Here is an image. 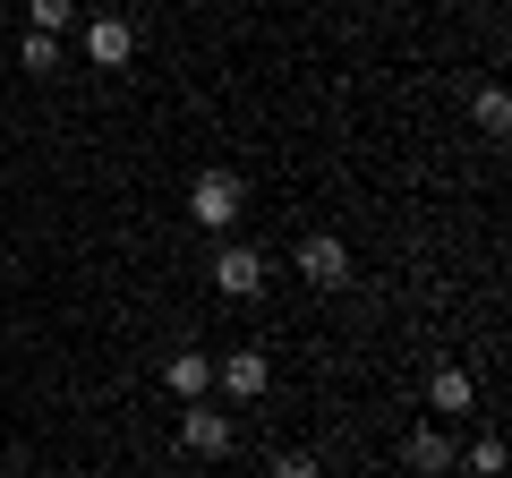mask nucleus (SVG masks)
Wrapping results in <instances>:
<instances>
[{"mask_svg": "<svg viewBox=\"0 0 512 478\" xmlns=\"http://www.w3.org/2000/svg\"><path fill=\"white\" fill-rule=\"evenodd\" d=\"M299 282H316V291H342L350 282V248L333 231H308L299 239Z\"/></svg>", "mask_w": 512, "mask_h": 478, "instance_id": "7ed1b4c3", "label": "nucleus"}, {"mask_svg": "<svg viewBox=\"0 0 512 478\" xmlns=\"http://www.w3.org/2000/svg\"><path fill=\"white\" fill-rule=\"evenodd\" d=\"M214 291L222 299H256L265 291V257H256L248 239H231V231H222V248H214Z\"/></svg>", "mask_w": 512, "mask_h": 478, "instance_id": "f03ea898", "label": "nucleus"}, {"mask_svg": "<svg viewBox=\"0 0 512 478\" xmlns=\"http://www.w3.org/2000/svg\"><path fill=\"white\" fill-rule=\"evenodd\" d=\"M478 129H487V137H504V129H512V94H504V86L478 94Z\"/></svg>", "mask_w": 512, "mask_h": 478, "instance_id": "9b49d317", "label": "nucleus"}, {"mask_svg": "<svg viewBox=\"0 0 512 478\" xmlns=\"http://www.w3.org/2000/svg\"><path fill=\"white\" fill-rule=\"evenodd\" d=\"M427 402H436V419H470V402H478L470 368H436V385H427Z\"/></svg>", "mask_w": 512, "mask_h": 478, "instance_id": "0eeeda50", "label": "nucleus"}, {"mask_svg": "<svg viewBox=\"0 0 512 478\" xmlns=\"http://www.w3.org/2000/svg\"><path fill=\"white\" fill-rule=\"evenodd\" d=\"M470 470H478V478H495V470H504V444H495V436H487V444H470Z\"/></svg>", "mask_w": 512, "mask_h": 478, "instance_id": "ddd939ff", "label": "nucleus"}, {"mask_svg": "<svg viewBox=\"0 0 512 478\" xmlns=\"http://www.w3.org/2000/svg\"><path fill=\"white\" fill-rule=\"evenodd\" d=\"M26 18H35V35H60L77 18V0H26Z\"/></svg>", "mask_w": 512, "mask_h": 478, "instance_id": "f8f14e48", "label": "nucleus"}, {"mask_svg": "<svg viewBox=\"0 0 512 478\" xmlns=\"http://www.w3.org/2000/svg\"><path fill=\"white\" fill-rule=\"evenodd\" d=\"M128 52H137V26L128 18H94L86 26V60L94 69H128Z\"/></svg>", "mask_w": 512, "mask_h": 478, "instance_id": "423d86ee", "label": "nucleus"}, {"mask_svg": "<svg viewBox=\"0 0 512 478\" xmlns=\"http://www.w3.org/2000/svg\"><path fill=\"white\" fill-rule=\"evenodd\" d=\"M239 214H248V180L239 171H197L188 180V222L197 231H239Z\"/></svg>", "mask_w": 512, "mask_h": 478, "instance_id": "f257e3e1", "label": "nucleus"}, {"mask_svg": "<svg viewBox=\"0 0 512 478\" xmlns=\"http://www.w3.org/2000/svg\"><path fill=\"white\" fill-rule=\"evenodd\" d=\"M163 385L180 393V402H197V393L214 385V359H205V350H180V359H171V368H163Z\"/></svg>", "mask_w": 512, "mask_h": 478, "instance_id": "6e6552de", "label": "nucleus"}, {"mask_svg": "<svg viewBox=\"0 0 512 478\" xmlns=\"http://www.w3.org/2000/svg\"><path fill=\"white\" fill-rule=\"evenodd\" d=\"M214 385L231 393V402H256V393L274 385V359H265V350H231V359H214Z\"/></svg>", "mask_w": 512, "mask_h": 478, "instance_id": "39448f33", "label": "nucleus"}, {"mask_svg": "<svg viewBox=\"0 0 512 478\" xmlns=\"http://www.w3.org/2000/svg\"><path fill=\"white\" fill-rule=\"evenodd\" d=\"M180 453L222 461V453H231V410H205V393H197V402H188V419H180Z\"/></svg>", "mask_w": 512, "mask_h": 478, "instance_id": "20e7f679", "label": "nucleus"}, {"mask_svg": "<svg viewBox=\"0 0 512 478\" xmlns=\"http://www.w3.org/2000/svg\"><path fill=\"white\" fill-rule=\"evenodd\" d=\"M18 69L26 77H60V35H26L18 43Z\"/></svg>", "mask_w": 512, "mask_h": 478, "instance_id": "9d476101", "label": "nucleus"}, {"mask_svg": "<svg viewBox=\"0 0 512 478\" xmlns=\"http://www.w3.org/2000/svg\"><path fill=\"white\" fill-rule=\"evenodd\" d=\"M453 461H461V444L444 436V427H419V436H410V470L436 478V470H453Z\"/></svg>", "mask_w": 512, "mask_h": 478, "instance_id": "1a4fd4ad", "label": "nucleus"}]
</instances>
